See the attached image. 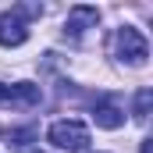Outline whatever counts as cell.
Returning <instances> with one entry per match:
<instances>
[{
	"mask_svg": "<svg viewBox=\"0 0 153 153\" xmlns=\"http://www.w3.org/2000/svg\"><path fill=\"white\" fill-rule=\"evenodd\" d=\"M46 139H50V146H57V150L82 153L89 146V128H85L78 117H61V121H53V125L46 128Z\"/></svg>",
	"mask_w": 153,
	"mask_h": 153,
	"instance_id": "1",
	"label": "cell"
},
{
	"mask_svg": "<svg viewBox=\"0 0 153 153\" xmlns=\"http://www.w3.org/2000/svg\"><path fill=\"white\" fill-rule=\"evenodd\" d=\"M117 57L125 64H132V68H143L150 61V43L135 25H121L117 29Z\"/></svg>",
	"mask_w": 153,
	"mask_h": 153,
	"instance_id": "2",
	"label": "cell"
},
{
	"mask_svg": "<svg viewBox=\"0 0 153 153\" xmlns=\"http://www.w3.org/2000/svg\"><path fill=\"white\" fill-rule=\"evenodd\" d=\"M29 39V22L11 7L0 14V46H22Z\"/></svg>",
	"mask_w": 153,
	"mask_h": 153,
	"instance_id": "3",
	"label": "cell"
},
{
	"mask_svg": "<svg viewBox=\"0 0 153 153\" xmlns=\"http://www.w3.org/2000/svg\"><path fill=\"white\" fill-rule=\"evenodd\" d=\"M32 103H39V85H32V82L4 85L0 82V107H32Z\"/></svg>",
	"mask_w": 153,
	"mask_h": 153,
	"instance_id": "4",
	"label": "cell"
},
{
	"mask_svg": "<svg viewBox=\"0 0 153 153\" xmlns=\"http://www.w3.org/2000/svg\"><path fill=\"white\" fill-rule=\"evenodd\" d=\"M96 22H100V11L96 7H85V4H75L71 11H68V22H64V36L78 39L85 29H96Z\"/></svg>",
	"mask_w": 153,
	"mask_h": 153,
	"instance_id": "5",
	"label": "cell"
},
{
	"mask_svg": "<svg viewBox=\"0 0 153 153\" xmlns=\"http://www.w3.org/2000/svg\"><path fill=\"white\" fill-rule=\"evenodd\" d=\"M93 121H96L100 128H107V132H114V128H121V125H125V114L117 111L114 103H100V107L93 111Z\"/></svg>",
	"mask_w": 153,
	"mask_h": 153,
	"instance_id": "6",
	"label": "cell"
},
{
	"mask_svg": "<svg viewBox=\"0 0 153 153\" xmlns=\"http://www.w3.org/2000/svg\"><path fill=\"white\" fill-rule=\"evenodd\" d=\"M150 103H153V93L150 89H139L135 93V121H146L150 117Z\"/></svg>",
	"mask_w": 153,
	"mask_h": 153,
	"instance_id": "7",
	"label": "cell"
}]
</instances>
